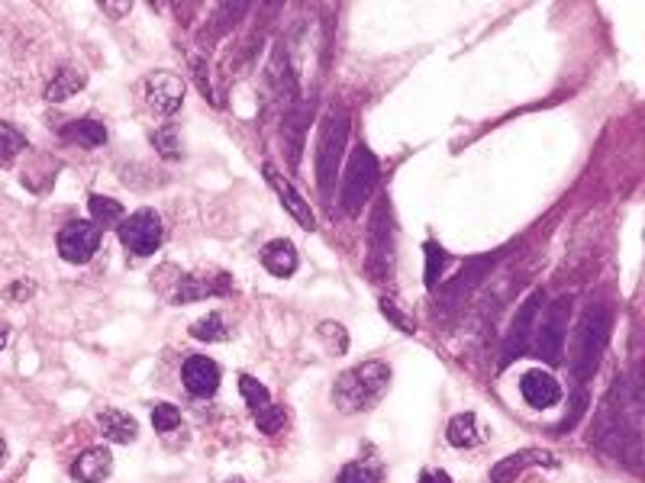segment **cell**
<instances>
[{
	"label": "cell",
	"instance_id": "cell-1",
	"mask_svg": "<svg viewBox=\"0 0 645 483\" xmlns=\"http://www.w3.org/2000/svg\"><path fill=\"white\" fill-rule=\"evenodd\" d=\"M391 384V368L384 361H365L355 364V368L342 371L333 384V403L339 413H365V409L378 406L381 397L387 393Z\"/></svg>",
	"mask_w": 645,
	"mask_h": 483
},
{
	"label": "cell",
	"instance_id": "cell-2",
	"mask_svg": "<svg viewBox=\"0 0 645 483\" xmlns=\"http://www.w3.org/2000/svg\"><path fill=\"white\" fill-rule=\"evenodd\" d=\"M346 136H349V116L333 110L323 120L320 142H317V184L323 197L333 194V181L342 161V149H346Z\"/></svg>",
	"mask_w": 645,
	"mask_h": 483
},
{
	"label": "cell",
	"instance_id": "cell-3",
	"mask_svg": "<svg viewBox=\"0 0 645 483\" xmlns=\"http://www.w3.org/2000/svg\"><path fill=\"white\" fill-rule=\"evenodd\" d=\"M378 184V158L371 155L365 145H358L349 158L346 181H342V210L349 216H358L365 207V200L371 197V190Z\"/></svg>",
	"mask_w": 645,
	"mask_h": 483
},
{
	"label": "cell",
	"instance_id": "cell-4",
	"mask_svg": "<svg viewBox=\"0 0 645 483\" xmlns=\"http://www.w3.org/2000/svg\"><path fill=\"white\" fill-rule=\"evenodd\" d=\"M117 236L129 255L146 258L155 255V248L162 245V219L155 210H136L133 216H123L117 226Z\"/></svg>",
	"mask_w": 645,
	"mask_h": 483
},
{
	"label": "cell",
	"instance_id": "cell-5",
	"mask_svg": "<svg viewBox=\"0 0 645 483\" xmlns=\"http://www.w3.org/2000/svg\"><path fill=\"white\" fill-rule=\"evenodd\" d=\"M607 332H610V316L607 310H591L584 316L581 329H578V342H575V374L587 377L600 361V351L607 345Z\"/></svg>",
	"mask_w": 645,
	"mask_h": 483
},
{
	"label": "cell",
	"instance_id": "cell-6",
	"mask_svg": "<svg viewBox=\"0 0 645 483\" xmlns=\"http://www.w3.org/2000/svg\"><path fill=\"white\" fill-rule=\"evenodd\" d=\"M239 393H242V400H246V406L252 409V419H255V426L262 429L265 435H275L281 432L284 426V409L278 403H271V393L258 384L255 377L249 374H239Z\"/></svg>",
	"mask_w": 645,
	"mask_h": 483
},
{
	"label": "cell",
	"instance_id": "cell-7",
	"mask_svg": "<svg viewBox=\"0 0 645 483\" xmlns=\"http://www.w3.org/2000/svg\"><path fill=\"white\" fill-rule=\"evenodd\" d=\"M100 248V229L91 219H75L59 232V255L71 265H88Z\"/></svg>",
	"mask_w": 645,
	"mask_h": 483
},
{
	"label": "cell",
	"instance_id": "cell-8",
	"mask_svg": "<svg viewBox=\"0 0 645 483\" xmlns=\"http://www.w3.org/2000/svg\"><path fill=\"white\" fill-rule=\"evenodd\" d=\"M233 290V277L226 271H197L178 281V303H194V300H207V297H226Z\"/></svg>",
	"mask_w": 645,
	"mask_h": 483
},
{
	"label": "cell",
	"instance_id": "cell-9",
	"mask_svg": "<svg viewBox=\"0 0 645 483\" xmlns=\"http://www.w3.org/2000/svg\"><path fill=\"white\" fill-rule=\"evenodd\" d=\"M262 174H265L268 187H271V190H275V194H278V200L284 203V210H288V213H291V216L297 219V223H300V226H304V229H317V216H313L310 203H307L304 197H300V194H297V190L291 187V181H288V178H284V174H281V171H278L275 165H271V161H265V165H262Z\"/></svg>",
	"mask_w": 645,
	"mask_h": 483
},
{
	"label": "cell",
	"instance_id": "cell-10",
	"mask_svg": "<svg viewBox=\"0 0 645 483\" xmlns=\"http://www.w3.org/2000/svg\"><path fill=\"white\" fill-rule=\"evenodd\" d=\"M184 100V81L175 75V71H155L146 81V104L162 113V116H171Z\"/></svg>",
	"mask_w": 645,
	"mask_h": 483
},
{
	"label": "cell",
	"instance_id": "cell-11",
	"mask_svg": "<svg viewBox=\"0 0 645 483\" xmlns=\"http://www.w3.org/2000/svg\"><path fill=\"white\" fill-rule=\"evenodd\" d=\"M565 303H555L549 316L542 319V326L533 329L536 335V355L549 364H558L562 361V348H565Z\"/></svg>",
	"mask_w": 645,
	"mask_h": 483
},
{
	"label": "cell",
	"instance_id": "cell-12",
	"mask_svg": "<svg viewBox=\"0 0 645 483\" xmlns=\"http://www.w3.org/2000/svg\"><path fill=\"white\" fill-rule=\"evenodd\" d=\"M181 377H184V387H188L191 397L207 400L220 387V364L204 358V355H191L188 361H184Z\"/></svg>",
	"mask_w": 645,
	"mask_h": 483
},
{
	"label": "cell",
	"instance_id": "cell-13",
	"mask_svg": "<svg viewBox=\"0 0 645 483\" xmlns=\"http://www.w3.org/2000/svg\"><path fill=\"white\" fill-rule=\"evenodd\" d=\"M539 303H542V294H533L526 303H523V310H520V316L513 319V329H510V335H507V345H504V364H510L520 351H526V345H529V335H533V329H536V313H539Z\"/></svg>",
	"mask_w": 645,
	"mask_h": 483
},
{
	"label": "cell",
	"instance_id": "cell-14",
	"mask_svg": "<svg viewBox=\"0 0 645 483\" xmlns=\"http://www.w3.org/2000/svg\"><path fill=\"white\" fill-rule=\"evenodd\" d=\"M520 393L533 409H549L562 400V387H558V380L546 371H526L520 377Z\"/></svg>",
	"mask_w": 645,
	"mask_h": 483
},
{
	"label": "cell",
	"instance_id": "cell-15",
	"mask_svg": "<svg viewBox=\"0 0 645 483\" xmlns=\"http://www.w3.org/2000/svg\"><path fill=\"white\" fill-rule=\"evenodd\" d=\"M555 467V455L552 451H542V448H526V451H516V455H507L504 461H497V467L491 471V483H513V477L526 471V467Z\"/></svg>",
	"mask_w": 645,
	"mask_h": 483
},
{
	"label": "cell",
	"instance_id": "cell-16",
	"mask_svg": "<svg viewBox=\"0 0 645 483\" xmlns=\"http://www.w3.org/2000/svg\"><path fill=\"white\" fill-rule=\"evenodd\" d=\"M368 271L375 281H384L391 274V232L384 229V207L375 213V223H371V258H368Z\"/></svg>",
	"mask_w": 645,
	"mask_h": 483
},
{
	"label": "cell",
	"instance_id": "cell-17",
	"mask_svg": "<svg viewBox=\"0 0 645 483\" xmlns=\"http://www.w3.org/2000/svg\"><path fill=\"white\" fill-rule=\"evenodd\" d=\"M110 471H113V458L107 448H88L75 464H71V477L81 483H100L110 477Z\"/></svg>",
	"mask_w": 645,
	"mask_h": 483
},
{
	"label": "cell",
	"instance_id": "cell-18",
	"mask_svg": "<svg viewBox=\"0 0 645 483\" xmlns=\"http://www.w3.org/2000/svg\"><path fill=\"white\" fill-rule=\"evenodd\" d=\"M97 426H100V432H104V435L110 438V442H117V445L136 442V435H139L136 419L126 416L123 409H100Z\"/></svg>",
	"mask_w": 645,
	"mask_h": 483
},
{
	"label": "cell",
	"instance_id": "cell-19",
	"mask_svg": "<svg viewBox=\"0 0 645 483\" xmlns=\"http://www.w3.org/2000/svg\"><path fill=\"white\" fill-rule=\"evenodd\" d=\"M262 265L275 277H291L297 271V248L288 239H275L262 248Z\"/></svg>",
	"mask_w": 645,
	"mask_h": 483
},
{
	"label": "cell",
	"instance_id": "cell-20",
	"mask_svg": "<svg viewBox=\"0 0 645 483\" xmlns=\"http://www.w3.org/2000/svg\"><path fill=\"white\" fill-rule=\"evenodd\" d=\"M62 136L68 142H78V145H88V149H97V145L107 142V126L97 123V120H78V123H68L62 129Z\"/></svg>",
	"mask_w": 645,
	"mask_h": 483
},
{
	"label": "cell",
	"instance_id": "cell-21",
	"mask_svg": "<svg viewBox=\"0 0 645 483\" xmlns=\"http://www.w3.org/2000/svg\"><path fill=\"white\" fill-rule=\"evenodd\" d=\"M446 435H449V445H455V448H475V445L481 442V429H478L475 413L455 416V419L449 422Z\"/></svg>",
	"mask_w": 645,
	"mask_h": 483
},
{
	"label": "cell",
	"instance_id": "cell-22",
	"mask_svg": "<svg viewBox=\"0 0 645 483\" xmlns=\"http://www.w3.org/2000/svg\"><path fill=\"white\" fill-rule=\"evenodd\" d=\"M88 207H91V223H94L100 232H104V229H113V226H120V223H123V207H120L117 200L100 197V194H91Z\"/></svg>",
	"mask_w": 645,
	"mask_h": 483
},
{
	"label": "cell",
	"instance_id": "cell-23",
	"mask_svg": "<svg viewBox=\"0 0 645 483\" xmlns=\"http://www.w3.org/2000/svg\"><path fill=\"white\" fill-rule=\"evenodd\" d=\"M84 78L78 68H62L59 75H55L52 81H49V87H46V100L52 104V100H65V97H71V94H78L81 87H84Z\"/></svg>",
	"mask_w": 645,
	"mask_h": 483
},
{
	"label": "cell",
	"instance_id": "cell-24",
	"mask_svg": "<svg viewBox=\"0 0 645 483\" xmlns=\"http://www.w3.org/2000/svg\"><path fill=\"white\" fill-rule=\"evenodd\" d=\"M26 152V136L13 123H0V168H10Z\"/></svg>",
	"mask_w": 645,
	"mask_h": 483
},
{
	"label": "cell",
	"instance_id": "cell-25",
	"mask_svg": "<svg viewBox=\"0 0 645 483\" xmlns=\"http://www.w3.org/2000/svg\"><path fill=\"white\" fill-rule=\"evenodd\" d=\"M381 477H384V467L378 458L352 461L339 471V483H381Z\"/></svg>",
	"mask_w": 645,
	"mask_h": 483
},
{
	"label": "cell",
	"instance_id": "cell-26",
	"mask_svg": "<svg viewBox=\"0 0 645 483\" xmlns=\"http://www.w3.org/2000/svg\"><path fill=\"white\" fill-rule=\"evenodd\" d=\"M191 335L197 342H226L229 339V326L223 322L220 313H207L204 319L191 322Z\"/></svg>",
	"mask_w": 645,
	"mask_h": 483
},
{
	"label": "cell",
	"instance_id": "cell-27",
	"mask_svg": "<svg viewBox=\"0 0 645 483\" xmlns=\"http://www.w3.org/2000/svg\"><path fill=\"white\" fill-rule=\"evenodd\" d=\"M317 335H320V342L333 351V355H346V351H349V335H346V329L339 326V322H320Z\"/></svg>",
	"mask_w": 645,
	"mask_h": 483
},
{
	"label": "cell",
	"instance_id": "cell-28",
	"mask_svg": "<svg viewBox=\"0 0 645 483\" xmlns=\"http://www.w3.org/2000/svg\"><path fill=\"white\" fill-rule=\"evenodd\" d=\"M152 426L159 429L162 435L181 429V409H175L171 403H155L152 406Z\"/></svg>",
	"mask_w": 645,
	"mask_h": 483
},
{
	"label": "cell",
	"instance_id": "cell-29",
	"mask_svg": "<svg viewBox=\"0 0 645 483\" xmlns=\"http://www.w3.org/2000/svg\"><path fill=\"white\" fill-rule=\"evenodd\" d=\"M381 313H384V319H391L400 332H407V335L417 332V322H413V316H407L404 310H400V303H397V300L384 297V300H381Z\"/></svg>",
	"mask_w": 645,
	"mask_h": 483
},
{
	"label": "cell",
	"instance_id": "cell-30",
	"mask_svg": "<svg viewBox=\"0 0 645 483\" xmlns=\"http://www.w3.org/2000/svg\"><path fill=\"white\" fill-rule=\"evenodd\" d=\"M442 265H446V252H442L436 242H426V287L429 290H436Z\"/></svg>",
	"mask_w": 645,
	"mask_h": 483
},
{
	"label": "cell",
	"instance_id": "cell-31",
	"mask_svg": "<svg viewBox=\"0 0 645 483\" xmlns=\"http://www.w3.org/2000/svg\"><path fill=\"white\" fill-rule=\"evenodd\" d=\"M152 142L155 149H159L165 158H178L181 155V145H178V136H175V126H162L152 133Z\"/></svg>",
	"mask_w": 645,
	"mask_h": 483
},
{
	"label": "cell",
	"instance_id": "cell-32",
	"mask_svg": "<svg viewBox=\"0 0 645 483\" xmlns=\"http://www.w3.org/2000/svg\"><path fill=\"white\" fill-rule=\"evenodd\" d=\"M417 483H452V477L446 471H423Z\"/></svg>",
	"mask_w": 645,
	"mask_h": 483
},
{
	"label": "cell",
	"instance_id": "cell-33",
	"mask_svg": "<svg viewBox=\"0 0 645 483\" xmlns=\"http://www.w3.org/2000/svg\"><path fill=\"white\" fill-rule=\"evenodd\" d=\"M10 297H17V300H23V297H33V284H30V281H20V284H13V287H10Z\"/></svg>",
	"mask_w": 645,
	"mask_h": 483
},
{
	"label": "cell",
	"instance_id": "cell-34",
	"mask_svg": "<svg viewBox=\"0 0 645 483\" xmlns=\"http://www.w3.org/2000/svg\"><path fill=\"white\" fill-rule=\"evenodd\" d=\"M4 458H7V445H4V438H0V464H4Z\"/></svg>",
	"mask_w": 645,
	"mask_h": 483
},
{
	"label": "cell",
	"instance_id": "cell-35",
	"mask_svg": "<svg viewBox=\"0 0 645 483\" xmlns=\"http://www.w3.org/2000/svg\"><path fill=\"white\" fill-rule=\"evenodd\" d=\"M4 345H7V329L0 326V348H4Z\"/></svg>",
	"mask_w": 645,
	"mask_h": 483
},
{
	"label": "cell",
	"instance_id": "cell-36",
	"mask_svg": "<svg viewBox=\"0 0 645 483\" xmlns=\"http://www.w3.org/2000/svg\"><path fill=\"white\" fill-rule=\"evenodd\" d=\"M226 483H246V480H242V477H233V480H226Z\"/></svg>",
	"mask_w": 645,
	"mask_h": 483
}]
</instances>
